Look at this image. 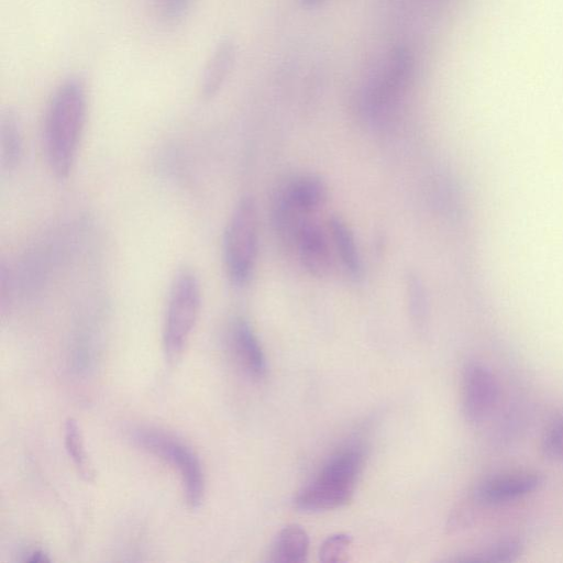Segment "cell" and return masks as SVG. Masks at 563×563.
Wrapping results in <instances>:
<instances>
[{
	"label": "cell",
	"instance_id": "1",
	"mask_svg": "<svg viewBox=\"0 0 563 563\" xmlns=\"http://www.w3.org/2000/svg\"><path fill=\"white\" fill-rule=\"evenodd\" d=\"M87 118V89L68 77L53 92L44 119V148L52 173L59 179L73 169Z\"/></svg>",
	"mask_w": 563,
	"mask_h": 563
},
{
	"label": "cell",
	"instance_id": "2",
	"mask_svg": "<svg viewBox=\"0 0 563 563\" xmlns=\"http://www.w3.org/2000/svg\"><path fill=\"white\" fill-rule=\"evenodd\" d=\"M364 464L358 445L344 448L323 464L317 476L296 496L295 505L302 511H323L345 505L354 493Z\"/></svg>",
	"mask_w": 563,
	"mask_h": 563
},
{
	"label": "cell",
	"instance_id": "3",
	"mask_svg": "<svg viewBox=\"0 0 563 563\" xmlns=\"http://www.w3.org/2000/svg\"><path fill=\"white\" fill-rule=\"evenodd\" d=\"M257 249V208L251 197H243L234 207L223 234L224 266L235 286H244L251 279Z\"/></svg>",
	"mask_w": 563,
	"mask_h": 563
},
{
	"label": "cell",
	"instance_id": "4",
	"mask_svg": "<svg viewBox=\"0 0 563 563\" xmlns=\"http://www.w3.org/2000/svg\"><path fill=\"white\" fill-rule=\"evenodd\" d=\"M201 305V289L197 275L189 268L174 277L167 300L163 327V344L169 361L183 353L197 322Z\"/></svg>",
	"mask_w": 563,
	"mask_h": 563
},
{
	"label": "cell",
	"instance_id": "5",
	"mask_svg": "<svg viewBox=\"0 0 563 563\" xmlns=\"http://www.w3.org/2000/svg\"><path fill=\"white\" fill-rule=\"evenodd\" d=\"M133 439L139 446L177 470L187 505L198 508L205 495V475L195 451L177 437L156 428H139Z\"/></svg>",
	"mask_w": 563,
	"mask_h": 563
},
{
	"label": "cell",
	"instance_id": "6",
	"mask_svg": "<svg viewBox=\"0 0 563 563\" xmlns=\"http://www.w3.org/2000/svg\"><path fill=\"white\" fill-rule=\"evenodd\" d=\"M328 198V187L318 176L303 175L284 184L273 203L276 231L292 242L309 214L318 210Z\"/></svg>",
	"mask_w": 563,
	"mask_h": 563
},
{
	"label": "cell",
	"instance_id": "7",
	"mask_svg": "<svg viewBox=\"0 0 563 563\" xmlns=\"http://www.w3.org/2000/svg\"><path fill=\"white\" fill-rule=\"evenodd\" d=\"M412 69L413 58L408 48H394L363 92V111L372 119L388 114L405 93Z\"/></svg>",
	"mask_w": 563,
	"mask_h": 563
},
{
	"label": "cell",
	"instance_id": "8",
	"mask_svg": "<svg viewBox=\"0 0 563 563\" xmlns=\"http://www.w3.org/2000/svg\"><path fill=\"white\" fill-rule=\"evenodd\" d=\"M499 386L492 371L477 361H468L462 371L461 405L465 420L476 424L494 410Z\"/></svg>",
	"mask_w": 563,
	"mask_h": 563
},
{
	"label": "cell",
	"instance_id": "9",
	"mask_svg": "<svg viewBox=\"0 0 563 563\" xmlns=\"http://www.w3.org/2000/svg\"><path fill=\"white\" fill-rule=\"evenodd\" d=\"M544 476L532 470H515L482 479L473 489L474 499L483 505H501L538 490Z\"/></svg>",
	"mask_w": 563,
	"mask_h": 563
},
{
	"label": "cell",
	"instance_id": "10",
	"mask_svg": "<svg viewBox=\"0 0 563 563\" xmlns=\"http://www.w3.org/2000/svg\"><path fill=\"white\" fill-rule=\"evenodd\" d=\"M294 244L302 266L316 277H325L331 272L333 260L325 232L308 220L297 232Z\"/></svg>",
	"mask_w": 563,
	"mask_h": 563
},
{
	"label": "cell",
	"instance_id": "11",
	"mask_svg": "<svg viewBox=\"0 0 563 563\" xmlns=\"http://www.w3.org/2000/svg\"><path fill=\"white\" fill-rule=\"evenodd\" d=\"M233 353L243 371L253 378H262L266 374V358L262 345L250 323L238 319L231 330Z\"/></svg>",
	"mask_w": 563,
	"mask_h": 563
},
{
	"label": "cell",
	"instance_id": "12",
	"mask_svg": "<svg viewBox=\"0 0 563 563\" xmlns=\"http://www.w3.org/2000/svg\"><path fill=\"white\" fill-rule=\"evenodd\" d=\"M236 58L235 43L230 38L222 40L210 55L201 77L200 92L202 98H213L225 84Z\"/></svg>",
	"mask_w": 563,
	"mask_h": 563
},
{
	"label": "cell",
	"instance_id": "13",
	"mask_svg": "<svg viewBox=\"0 0 563 563\" xmlns=\"http://www.w3.org/2000/svg\"><path fill=\"white\" fill-rule=\"evenodd\" d=\"M329 230L344 269L353 279L361 278L362 262L350 227L340 217H332Z\"/></svg>",
	"mask_w": 563,
	"mask_h": 563
},
{
	"label": "cell",
	"instance_id": "14",
	"mask_svg": "<svg viewBox=\"0 0 563 563\" xmlns=\"http://www.w3.org/2000/svg\"><path fill=\"white\" fill-rule=\"evenodd\" d=\"M309 550V537L298 525L285 527L277 536L271 553V560L278 563H299L306 560Z\"/></svg>",
	"mask_w": 563,
	"mask_h": 563
},
{
	"label": "cell",
	"instance_id": "15",
	"mask_svg": "<svg viewBox=\"0 0 563 563\" xmlns=\"http://www.w3.org/2000/svg\"><path fill=\"white\" fill-rule=\"evenodd\" d=\"M1 166L11 172L20 164L23 155V137L20 122L12 111H7L0 122Z\"/></svg>",
	"mask_w": 563,
	"mask_h": 563
},
{
	"label": "cell",
	"instance_id": "16",
	"mask_svg": "<svg viewBox=\"0 0 563 563\" xmlns=\"http://www.w3.org/2000/svg\"><path fill=\"white\" fill-rule=\"evenodd\" d=\"M523 544L519 539H505L495 542L468 556L459 559L463 562L504 563L515 561L522 552Z\"/></svg>",
	"mask_w": 563,
	"mask_h": 563
},
{
	"label": "cell",
	"instance_id": "17",
	"mask_svg": "<svg viewBox=\"0 0 563 563\" xmlns=\"http://www.w3.org/2000/svg\"><path fill=\"white\" fill-rule=\"evenodd\" d=\"M64 438L66 451L77 467L81 476L90 479L92 475V468L87 457L85 450L82 435L77 421L68 419L64 428Z\"/></svg>",
	"mask_w": 563,
	"mask_h": 563
},
{
	"label": "cell",
	"instance_id": "18",
	"mask_svg": "<svg viewBox=\"0 0 563 563\" xmlns=\"http://www.w3.org/2000/svg\"><path fill=\"white\" fill-rule=\"evenodd\" d=\"M542 454L555 462H563V417L555 419L541 438Z\"/></svg>",
	"mask_w": 563,
	"mask_h": 563
},
{
	"label": "cell",
	"instance_id": "19",
	"mask_svg": "<svg viewBox=\"0 0 563 563\" xmlns=\"http://www.w3.org/2000/svg\"><path fill=\"white\" fill-rule=\"evenodd\" d=\"M352 537L346 533H335L328 537L320 547L319 559L322 562H341L345 560Z\"/></svg>",
	"mask_w": 563,
	"mask_h": 563
},
{
	"label": "cell",
	"instance_id": "20",
	"mask_svg": "<svg viewBox=\"0 0 563 563\" xmlns=\"http://www.w3.org/2000/svg\"><path fill=\"white\" fill-rule=\"evenodd\" d=\"M194 0H154L158 18L166 24H177L184 20Z\"/></svg>",
	"mask_w": 563,
	"mask_h": 563
},
{
	"label": "cell",
	"instance_id": "21",
	"mask_svg": "<svg viewBox=\"0 0 563 563\" xmlns=\"http://www.w3.org/2000/svg\"><path fill=\"white\" fill-rule=\"evenodd\" d=\"M407 289L411 313L418 322H421L426 313V297L422 283L417 276L410 275Z\"/></svg>",
	"mask_w": 563,
	"mask_h": 563
},
{
	"label": "cell",
	"instance_id": "22",
	"mask_svg": "<svg viewBox=\"0 0 563 563\" xmlns=\"http://www.w3.org/2000/svg\"><path fill=\"white\" fill-rule=\"evenodd\" d=\"M24 561L31 562V563H44L49 562V559L47 558V554L44 553L41 550H33L25 556Z\"/></svg>",
	"mask_w": 563,
	"mask_h": 563
},
{
	"label": "cell",
	"instance_id": "23",
	"mask_svg": "<svg viewBox=\"0 0 563 563\" xmlns=\"http://www.w3.org/2000/svg\"><path fill=\"white\" fill-rule=\"evenodd\" d=\"M301 4L306 8H313L318 5L323 0H300Z\"/></svg>",
	"mask_w": 563,
	"mask_h": 563
}]
</instances>
